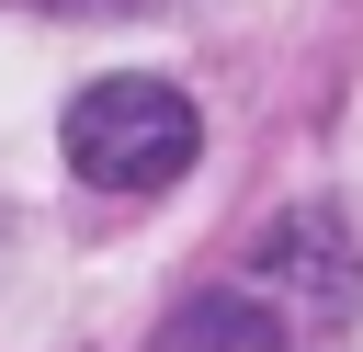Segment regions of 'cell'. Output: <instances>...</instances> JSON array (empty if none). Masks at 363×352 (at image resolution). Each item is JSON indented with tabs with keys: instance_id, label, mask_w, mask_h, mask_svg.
I'll return each instance as SVG.
<instances>
[{
	"instance_id": "cell-2",
	"label": "cell",
	"mask_w": 363,
	"mask_h": 352,
	"mask_svg": "<svg viewBox=\"0 0 363 352\" xmlns=\"http://www.w3.org/2000/svg\"><path fill=\"white\" fill-rule=\"evenodd\" d=\"M250 295H261V307H306V318H352V307H363V238H352L329 204H295V216L261 227Z\"/></svg>"
},
{
	"instance_id": "cell-3",
	"label": "cell",
	"mask_w": 363,
	"mask_h": 352,
	"mask_svg": "<svg viewBox=\"0 0 363 352\" xmlns=\"http://www.w3.org/2000/svg\"><path fill=\"white\" fill-rule=\"evenodd\" d=\"M147 352H284V318H272L250 284H216V295H182Z\"/></svg>"
},
{
	"instance_id": "cell-1",
	"label": "cell",
	"mask_w": 363,
	"mask_h": 352,
	"mask_svg": "<svg viewBox=\"0 0 363 352\" xmlns=\"http://www.w3.org/2000/svg\"><path fill=\"white\" fill-rule=\"evenodd\" d=\"M57 148H68V170L91 193H170L204 159V114H193V91H170L147 68H113V79H91L68 102Z\"/></svg>"
},
{
	"instance_id": "cell-4",
	"label": "cell",
	"mask_w": 363,
	"mask_h": 352,
	"mask_svg": "<svg viewBox=\"0 0 363 352\" xmlns=\"http://www.w3.org/2000/svg\"><path fill=\"white\" fill-rule=\"evenodd\" d=\"M57 11H136V0H57Z\"/></svg>"
}]
</instances>
